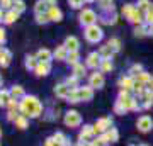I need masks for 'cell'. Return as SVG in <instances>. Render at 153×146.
<instances>
[{
    "instance_id": "obj_50",
    "label": "cell",
    "mask_w": 153,
    "mask_h": 146,
    "mask_svg": "<svg viewBox=\"0 0 153 146\" xmlns=\"http://www.w3.org/2000/svg\"><path fill=\"white\" fill-rule=\"evenodd\" d=\"M76 146H83V143H80V145H76Z\"/></svg>"
},
{
    "instance_id": "obj_18",
    "label": "cell",
    "mask_w": 153,
    "mask_h": 146,
    "mask_svg": "<svg viewBox=\"0 0 153 146\" xmlns=\"http://www.w3.org/2000/svg\"><path fill=\"white\" fill-rule=\"evenodd\" d=\"M36 58H38V61H46V63H49V60H51V53H49L48 49H39Z\"/></svg>"
},
{
    "instance_id": "obj_2",
    "label": "cell",
    "mask_w": 153,
    "mask_h": 146,
    "mask_svg": "<svg viewBox=\"0 0 153 146\" xmlns=\"http://www.w3.org/2000/svg\"><path fill=\"white\" fill-rule=\"evenodd\" d=\"M102 36H104V33H102V29H100L99 26H95V24L87 26V31H85V38H87V41H90V43H97V41L102 39Z\"/></svg>"
},
{
    "instance_id": "obj_20",
    "label": "cell",
    "mask_w": 153,
    "mask_h": 146,
    "mask_svg": "<svg viewBox=\"0 0 153 146\" xmlns=\"http://www.w3.org/2000/svg\"><path fill=\"white\" fill-rule=\"evenodd\" d=\"M46 10H49V5L44 0H39L36 4V14H46Z\"/></svg>"
},
{
    "instance_id": "obj_1",
    "label": "cell",
    "mask_w": 153,
    "mask_h": 146,
    "mask_svg": "<svg viewBox=\"0 0 153 146\" xmlns=\"http://www.w3.org/2000/svg\"><path fill=\"white\" fill-rule=\"evenodd\" d=\"M41 110H43V105L34 95L24 97V100L21 102V112L26 117H38L41 114Z\"/></svg>"
},
{
    "instance_id": "obj_54",
    "label": "cell",
    "mask_w": 153,
    "mask_h": 146,
    "mask_svg": "<svg viewBox=\"0 0 153 146\" xmlns=\"http://www.w3.org/2000/svg\"><path fill=\"white\" fill-rule=\"evenodd\" d=\"M140 146H146V145H140Z\"/></svg>"
},
{
    "instance_id": "obj_43",
    "label": "cell",
    "mask_w": 153,
    "mask_h": 146,
    "mask_svg": "<svg viewBox=\"0 0 153 146\" xmlns=\"http://www.w3.org/2000/svg\"><path fill=\"white\" fill-rule=\"evenodd\" d=\"M0 5H2V9H9L14 5V0H0Z\"/></svg>"
},
{
    "instance_id": "obj_37",
    "label": "cell",
    "mask_w": 153,
    "mask_h": 146,
    "mask_svg": "<svg viewBox=\"0 0 153 146\" xmlns=\"http://www.w3.org/2000/svg\"><path fill=\"white\" fill-rule=\"evenodd\" d=\"M148 80H150V75H148V73H145V71L138 73V80H136V82H141V83H148Z\"/></svg>"
},
{
    "instance_id": "obj_41",
    "label": "cell",
    "mask_w": 153,
    "mask_h": 146,
    "mask_svg": "<svg viewBox=\"0 0 153 146\" xmlns=\"http://www.w3.org/2000/svg\"><path fill=\"white\" fill-rule=\"evenodd\" d=\"M138 5H140V9H141V10H148V9L152 7V4H150L148 0H140V2H138Z\"/></svg>"
},
{
    "instance_id": "obj_25",
    "label": "cell",
    "mask_w": 153,
    "mask_h": 146,
    "mask_svg": "<svg viewBox=\"0 0 153 146\" xmlns=\"http://www.w3.org/2000/svg\"><path fill=\"white\" fill-rule=\"evenodd\" d=\"M121 87H123V88H124V90H129V88H131L133 85H134V82L131 80V78H129V76H126V78H121Z\"/></svg>"
},
{
    "instance_id": "obj_46",
    "label": "cell",
    "mask_w": 153,
    "mask_h": 146,
    "mask_svg": "<svg viewBox=\"0 0 153 146\" xmlns=\"http://www.w3.org/2000/svg\"><path fill=\"white\" fill-rule=\"evenodd\" d=\"M44 2L49 5V9H51V7H55V4H56V0H44Z\"/></svg>"
},
{
    "instance_id": "obj_42",
    "label": "cell",
    "mask_w": 153,
    "mask_h": 146,
    "mask_svg": "<svg viewBox=\"0 0 153 146\" xmlns=\"http://www.w3.org/2000/svg\"><path fill=\"white\" fill-rule=\"evenodd\" d=\"M76 82H78V78H76V76L75 75H73V76H68V78H66V85H68V87H73V88H75V87H76Z\"/></svg>"
},
{
    "instance_id": "obj_26",
    "label": "cell",
    "mask_w": 153,
    "mask_h": 146,
    "mask_svg": "<svg viewBox=\"0 0 153 146\" xmlns=\"http://www.w3.org/2000/svg\"><path fill=\"white\" fill-rule=\"evenodd\" d=\"M17 17H19V14H17L16 10H10V12H7V14H5V17H4V21H5L7 24H12V22L16 21Z\"/></svg>"
},
{
    "instance_id": "obj_16",
    "label": "cell",
    "mask_w": 153,
    "mask_h": 146,
    "mask_svg": "<svg viewBox=\"0 0 153 146\" xmlns=\"http://www.w3.org/2000/svg\"><path fill=\"white\" fill-rule=\"evenodd\" d=\"M129 21L133 22V24H141V21H143V16H141V12H140V9H134V10L131 12V16H129Z\"/></svg>"
},
{
    "instance_id": "obj_10",
    "label": "cell",
    "mask_w": 153,
    "mask_h": 146,
    "mask_svg": "<svg viewBox=\"0 0 153 146\" xmlns=\"http://www.w3.org/2000/svg\"><path fill=\"white\" fill-rule=\"evenodd\" d=\"M102 85H104V76H102V73H94V75L90 76V87L100 88Z\"/></svg>"
},
{
    "instance_id": "obj_11",
    "label": "cell",
    "mask_w": 153,
    "mask_h": 146,
    "mask_svg": "<svg viewBox=\"0 0 153 146\" xmlns=\"http://www.w3.org/2000/svg\"><path fill=\"white\" fill-rule=\"evenodd\" d=\"M55 93L58 95V97H61V99H66V97H68V93H70V87L66 85V83L56 85L55 87Z\"/></svg>"
},
{
    "instance_id": "obj_3",
    "label": "cell",
    "mask_w": 153,
    "mask_h": 146,
    "mask_svg": "<svg viewBox=\"0 0 153 146\" xmlns=\"http://www.w3.org/2000/svg\"><path fill=\"white\" fill-rule=\"evenodd\" d=\"M111 117H102V119H99L94 126V133H99V134H104L105 131L111 129Z\"/></svg>"
},
{
    "instance_id": "obj_17",
    "label": "cell",
    "mask_w": 153,
    "mask_h": 146,
    "mask_svg": "<svg viewBox=\"0 0 153 146\" xmlns=\"http://www.w3.org/2000/svg\"><path fill=\"white\" fill-rule=\"evenodd\" d=\"M92 134H94V126H83L82 133H80V139H82V141H87Z\"/></svg>"
},
{
    "instance_id": "obj_7",
    "label": "cell",
    "mask_w": 153,
    "mask_h": 146,
    "mask_svg": "<svg viewBox=\"0 0 153 146\" xmlns=\"http://www.w3.org/2000/svg\"><path fill=\"white\" fill-rule=\"evenodd\" d=\"M49 70H51V65H49V63H46V61H39L38 66L34 68V71H36V75H38V76H44V75H48Z\"/></svg>"
},
{
    "instance_id": "obj_35",
    "label": "cell",
    "mask_w": 153,
    "mask_h": 146,
    "mask_svg": "<svg viewBox=\"0 0 153 146\" xmlns=\"http://www.w3.org/2000/svg\"><path fill=\"white\" fill-rule=\"evenodd\" d=\"M145 34H148L146 33V27H141V26H136L134 27V36H140V38H143V36H145Z\"/></svg>"
},
{
    "instance_id": "obj_9",
    "label": "cell",
    "mask_w": 153,
    "mask_h": 146,
    "mask_svg": "<svg viewBox=\"0 0 153 146\" xmlns=\"http://www.w3.org/2000/svg\"><path fill=\"white\" fill-rule=\"evenodd\" d=\"M100 58H102V56L99 53H90L88 58H87V65L90 66V68H97V66H100V63H102Z\"/></svg>"
},
{
    "instance_id": "obj_51",
    "label": "cell",
    "mask_w": 153,
    "mask_h": 146,
    "mask_svg": "<svg viewBox=\"0 0 153 146\" xmlns=\"http://www.w3.org/2000/svg\"><path fill=\"white\" fill-rule=\"evenodd\" d=\"M0 85H2V76H0Z\"/></svg>"
},
{
    "instance_id": "obj_52",
    "label": "cell",
    "mask_w": 153,
    "mask_h": 146,
    "mask_svg": "<svg viewBox=\"0 0 153 146\" xmlns=\"http://www.w3.org/2000/svg\"><path fill=\"white\" fill-rule=\"evenodd\" d=\"M85 2H92V0H85Z\"/></svg>"
},
{
    "instance_id": "obj_44",
    "label": "cell",
    "mask_w": 153,
    "mask_h": 146,
    "mask_svg": "<svg viewBox=\"0 0 153 146\" xmlns=\"http://www.w3.org/2000/svg\"><path fill=\"white\" fill-rule=\"evenodd\" d=\"M70 2L71 7H75V9H78V7H82V4L85 2V0H68Z\"/></svg>"
},
{
    "instance_id": "obj_23",
    "label": "cell",
    "mask_w": 153,
    "mask_h": 146,
    "mask_svg": "<svg viewBox=\"0 0 153 146\" xmlns=\"http://www.w3.org/2000/svg\"><path fill=\"white\" fill-rule=\"evenodd\" d=\"M68 102L75 104V102H80V97H78V88H73V90H70V93H68Z\"/></svg>"
},
{
    "instance_id": "obj_53",
    "label": "cell",
    "mask_w": 153,
    "mask_h": 146,
    "mask_svg": "<svg viewBox=\"0 0 153 146\" xmlns=\"http://www.w3.org/2000/svg\"><path fill=\"white\" fill-rule=\"evenodd\" d=\"M0 136H2V129H0Z\"/></svg>"
},
{
    "instance_id": "obj_19",
    "label": "cell",
    "mask_w": 153,
    "mask_h": 146,
    "mask_svg": "<svg viewBox=\"0 0 153 146\" xmlns=\"http://www.w3.org/2000/svg\"><path fill=\"white\" fill-rule=\"evenodd\" d=\"M9 63H10V53H9L7 49H2V51H0V65L7 66Z\"/></svg>"
},
{
    "instance_id": "obj_4",
    "label": "cell",
    "mask_w": 153,
    "mask_h": 146,
    "mask_svg": "<svg viewBox=\"0 0 153 146\" xmlns=\"http://www.w3.org/2000/svg\"><path fill=\"white\" fill-rule=\"evenodd\" d=\"M82 122V117H80V114L76 112V110H70V112H66L65 116V124L70 126V127H76V126Z\"/></svg>"
},
{
    "instance_id": "obj_38",
    "label": "cell",
    "mask_w": 153,
    "mask_h": 146,
    "mask_svg": "<svg viewBox=\"0 0 153 146\" xmlns=\"http://www.w3.org/2000/svg\"><path fill=\"white\" fill-rule=\"evenodd\" d=\"M114 110L117 114H124L126 112V107L123 105V102H121V100H117V102H116V105H114Z\"/></svg>"
},
{
    "instance_id": "obj_36",
    "label": "cell",
    "mask_w": 153,
    "mask_h": 146,
    "mask_svg": "<svg viewBox=\"0 0 153 146\" xmlns=\"http://www.w3.org/2000/svg\"><path fill=\"white\" fill-rule=\"evenodd\" d=\"M105 134H107V138H109V141H117V131H116L114 127H111V129L107 131Z\"/></svg>"
},
{
    "instance_id": "obj_34",
    "label": "cell",
    "mask_w": 153,
    "mask_h": 146,
    "mask_svg": "<svg viewBox=\"0 0 153 146\" xmlns=\"http://www.w3.org/2000/svg\"><path fill=\"white\" fill-rule=\"evenodd\" d=\"M100 70L104 71V73L112 70V63H111V60H102V63H100Z\"/></svg>"
},
{
    "instance_id": "obj_32",
    "label": "cell",
    "mask_w": 153,
    "mask_h": 146,
    "mask_svg": "<svg viewBox=\"0 0 153 146\" xmlns=\"http://www.w3.org/2000/svg\"><path fill=\"white\" fill-rule=\"evenodd\" d=\"M36 21H38V24H46L48 21H51L48 16V12L46 14H36Z\"/></svg>"
},
{
    "instance_id": "obj_12",
    "label": "cell",
    "mask_w": 153,
    "mask_h": 146,
    "mask_svg": "<svg viewBox=\"0 0 153 146\" xmlns=\"http://www.w3.org/2000/svg\"><path fill=\"white\" fill-rule=\"evenodd\" d=\"M48 16H49V19H51V21L60 22V21H61V17H63V14H61V10L55 5V7H51V9L48 10Z\"/></svg>"
},
{
    "instance_id": "obj_30",
    "label": "cell",
    "mask_w": 153,
    "mask_h": 146,
    "mask_svg": "<svg viewBox=\"0 0 153 146\" xmlns=\"http://www.w3.org/2000/svg\"><path fill=\"white\" fill-rule=\"evenodd\" d=\"M76 60H78V53H76V51H70L68 56H66V61L71 63V65H76Z\"/></svg>"
},
{
    "instance_id": "obj_33",
    "label": "cell",
    "mask_w": 153,
    "mask_h": 146,
    "mask_svg": "<svg viewBox=\"0 0 153 146\" xmlns=\"http://www.w3.org/2000/svg\"><path fill=\"white\" fill-rule=\"evenodd\" d=\"M99 4H100V7L102 9H105V10H112L114 9V4H112V0H99Z\"/></svg>"
},
{
    "instance_id": "obj_31",
    "label": "cell",
    "mask_w": 153,
    "mask_h": 146,
    "mask_svg": "<svg viewBox=\"0 0 153 146\" xmlns=\"http://www.w3.org/2000/svg\"><path fill=\"white\" fill-rule=\"evenodd\" d=\"M36 60H38V58H34V56H27V58H26V66H27V68H36L38 63H39V61H36Z\"/></svg>"
},
{
    "instance_id": "obj_47",
    "label": "cell",
    "mask_w": 153,
    "mask_h": 146,
    "mask_svg": "<svg viewBox=\"0 0 153 146\" xmlns=\"http://www.w3.org/2000/svg\"><path fill=\"white\" fill-rule=\"evenodd\" d=\"M5 41V34H4V29H0V43Z\"/></svg>"
},
{
    "instance_id": "obj_14",
    "label": "cell",
    "mask_w": 153,
    "mask_h": 146,
    "mask_svg": "<svg viewBox=\"0 0 153 146\" xmlns=\"http://www.w3.org/2000/svg\"><path fill=\"white\" fill-rule=\"evenodd\" d=\"M10 92H7V90H0V107H5V105H9V102H10Z\"/></svg>"
},
{
    "instance_id": "obj_27",
    "label": "cell",
    "mask_w": 153,
    "mask_h": 146,
    "mask_svg": "<svg viewBox=\"0 0 153 146\" xmlns=\"http://www.w3.org/2000/svg\"><path fill=\"white\" fill-rule=\"evenodd\" d=\"M107 46H109L112 51H119V49H121V41H119V39H116V38H112V39H109Z\"/></svg>"
},
{
    "instance_id": "obj_21",
    "label": "cell",
    "mask_w": 153,
    "mask_h": 146,
    "mask_svg": "<svg viewBox=\"0 0 153 146\" xmlns=\"http://www.w3.org/2000/svg\"><path fill=\"white\" fill-rule=\"evenodd\" d=\"M16 126L19 127V129H26L27 127V119H26V116H17L16 117Z\"/></svg>"
},
{
    "instance_id": "obj_48",
    "label": "cell",
    "mask_w": 153,
    "mask_h": 146,
    "mask_svg": "<svg viewBox=\"0 0 153 146\" xmlns=\"http://www.w3.org/2000/svg\"><path fill=\"white\" fill-rule=\"evenodd\" d=\"M146 85H148V88H152V90H153V76H150V80H148Z\"/></svg>"
},
{
    "instance_id": "obj_49",
    "label": "cell",
    "mask_w": 153,
    "mask_h": 146,
    "mask_svg": "<svg viewBox=\"0 0 153 146\" xmlns=\"http://www.w3.org/2000/svg\"><path fill=\"white\" fill-rule=\"evenodd\" d=\"M0 21H2V10H0Z\"/></svg>"
},
{
    "instance_id": "obj_8",
    "label": "cell",
    "mask_w": 153,
    "mask_h": 146,
    "mask_svg": "<svg viewBox=\"0 0 153 146\" xmlns=\"http://www.w3.org/2000/svg\"><path fill=\"white\" fill-rule=\"evenodd\" d=\"M92 95H94L92 87H82V88H78V97H80V100H83V102L90 100Z\"/></svg>"
},
{
    "instance_id": "obj_5",
    "label": "cell",
    "mask_w": 153,
    "mask_h": 146,
    "mask_svg": "<svg viewBox=\"0 0 153 146\" xmlns=\"http://www.w3.org/2000/svg\"><path fill=\"white\" fill-rule=\"evenodd\" d=\"M97 16H95V12L90 10V9H85V10L80 12V22L85 24V26H92L94 22H95Z\"/></svg>"
},
{
    "instance_id": "obj_40",
    "label": "cell",
    "mask_w": 153,
    "mask_h": 146,
    "mask_svg": "<svg viewBox=\"0 0 153 146\" xmlns=\"http://www.w3.org/2000/svg\"><path fill=\"white\" fill-rule=\"evenodd\" d=\"M53 138H55V141L58 143V145H61V146L65 145V141H66V139H65V136L61 134V133H56V134L53 136Z\"/></svg>"
},
{
    "instance_id": "obj_22",
    "label": "cell",
    "mask_w": 153,
    "mask_h": 146,
    "mask_svg": "<svg viewBox=\"0 0 153 146\" xmlns=\"http://www.w3.org/2000/svg\"><path fill=\"white\" fill-rule=\"evenodd\" d=\"M10 97H14L17 100L19 97H24V90H22V87L16 85V87H12V90H10Z\"/></svg>"
},
{
    "instance_id": "obj_13",
    "label": "cell",
    "mask_w": 153,
    "mask_h": 146,
    "mask_svg": "<svg viewBox=\"0 0 153 146\" xmlns=\"http://www.w3.org/2000/svg\"><path fill=\"white\" fill-rule=\"evenodd\" d=\"M65 46L68 48V51H76L78 49V39L75 36H68L65 39Z\"/></svg>"
},
{
    "instance_id": "obj_6",
    "label": "cell",
    "mask_w": 153,
    "mask_h": 146,
    "mask_svg": "<svg viewBox=\"0 0 153 146\" xmlns=\"http://www.w3.org/2000/svg\"><path fill=\"white\" fill-rule=\"evenodd\" d=\"M136 126H138V129L141 131V133H148V131L153 127V121L150 119L148 116H141V117L136 121Z\"/></svg>"
},
{
    "instance_id": "obj_28",
    "label": "cell",
    "mask_w": 153,
    "mask_h": 146,
    "mask_svg": "<svg viewBox=\"0 0 153 146\" xmlns=\"http://www.w3.org/2000/svg\"><path fill=\"white\" fill-rule=\"evenodd\" d=\"M100 56H102V60H109V56L112 54V49L109 48V46H102V49H100Z\"/></svg>"
},
{
    "instance_id": "obj_39",
    "label": "cell",
    "mask_w": 153,
    "mask_h": 146,
    "mask_svg": "<svg viewBox=\"0 0 153 146\" xmlns=\"http://www.w3.org/2000/svg\"><path fill=\"white\" fill-rule=\"evenodd\" d=\"M133 10H134V7H133L131 4H126L124 9H123V14H124V16L129 19V16H131V12H133Z\"/></svg>"
},
{
    "instance_id": "obj_15",
    "label": "cell",
    "mask_w": 153,
    "mask_h": 146,
    "mask_svg": "<svg viewBox=\"0 0 153 146\" xmlns=\"http://www.w3.org/2000/svg\"><path fill=\"white\" fill-rule=\"evenodd\" d=\"M66 56H68V48H66L65 44L60 46V48L55 51V58L56 60H66Z\"/></svg>"
},
{
    "instance_id": "obj_29",
    "label": "cell",
    "mask_w": 153,
    "mask_h": 146,
    "mask_svg": "<svg viewBox=\"0 0 153 146\" xmlns=\"http://www.w3.org/2000/svg\"><path fill=\"white\" fill-rule=\"evenodd\" d=\"M24 9H26V5H24V2H22V0H14V10H16L17 14L24 12Z\"/></svg>"
},
{
    "instance_id": "obj_45",
    "label": "cell",
    "mask_w": 153,
    "mask_h": 146,
    "mask_svg": "<svg viewBox=\"0 0 153 146\" xmlns=\"http://www.w3.org/2000/svg\"><path fill=\"white\" fill-rule=\"evenodd\" d=\"M141 70H143V66H141V65H134V66H133V68H131V73H133V75H134L136 71H141Z\"/></svg>"
},
{
    "instance_id": "obj_24",
    "label": "cell",
    "mask_w": 153,
    "mask_h": 146,
    "mask_svg": "<svg viewBox=\"0 0 153 146\" xmlns=\"http://www.w3.org/2000/svg\"><path fill=\"white\" fill-rule=\"evenodd\" d=\"M73 73H75L76 78H82L83 75H85V68H83V65H73Z\"/></svg>"
}]
</instances>
